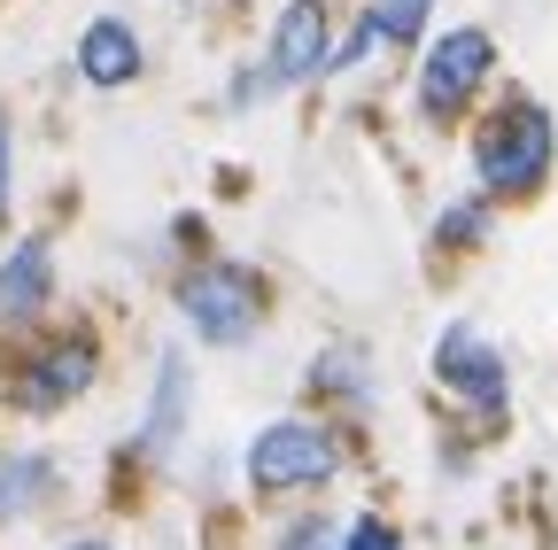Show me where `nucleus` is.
<instances>
[{
    "mask_svg": "<svg viewBox=\"0 0 558 550\" xmlns=\"http://www.w3.org/2000/svg\"><path fill=\"white\" fill-rule=\"evenodd\" d=\"M558 163V124L535 94H505L473 124V179H481V201H527L543 194Z\"/></svg>",
    "mask_w": 558,
    "mask_h": 550,
    "instance_id": "f257e3e1",
    "label": "nucleus"
},
{
    "mask_svg": "<svg viewBox=\"0 0 558 550\" xmlns=\"http://www.w3.org/2000/svg\"><path fill=\"white\" fill-rule=\"evenodd\" d=\"M241 473L256 497H318L341 473V427L326 411H288L241 450Z\"/></svg>",
    "mask_w": 558,
    "mask_h": 550,
    "instance_id": "f03ea898",
    "label": "nucleus"
},
{
    "mask_svg": "<svg viewBox=\"0 0 558 550\" xmlns=\"http://www.w3.org/2000/svg\"><path fill=\"white\" fill-rule=\"evenodd\" d=\"M179 318H186L194 341H209V350H241V341L264 326V280H256V264L202 256L186 280H179Z\"/></svg>",
    "mask_w": 558,
    "mask_h": 550,
    "instance_id": "7ed1b4c3",
    "label": "nucleus"
},
{
    "mask_svg": "<svg viewBox=\"0 0 558 550\" xmlns=\"http://www.w3.org/2000/svg\"><path fill=\"white\" fill-rule=\"evenodd\" d=\"M94 380H101V341H94V326H47L32 350H16V365H9V395H16V411H32V419L70 411Z\"/></svg>",
    "mask_w": 558,
    "mask_h": 550,
    "instance_id": "20e7f679",
    "label": "nucleus"
},
{
    "mask_svg": "<svg viewBox=\"0 0 558 550\" xmlns=\"http://www.w3.org/2000/svg\"><path fill=\"white\" fill-rule=\"evenodd\" d=\"M488 78H497V39H488L481 24H458V32L427 39V54H418V117L458 124L481 101Z\"/></svg>",
    "mask_w": 558,
    "mask_h": 550,
    "instance_id": "39448f33",
    "label": "nucleus"
},
{
    "mask_svg": "<svg viewBox=\"0 0 558 550\" xmlns=\"http://www.w3.org/2000/svg\"><path fill=\"white\" fill-rule=\"evenodd\" d=\"M435 380L473 411L481 427H497L512 411V372H505V350L488 341L481 326H442L435 333Z\"/></svg>",
    "mask_w": 558,
    "mask_h": 550,
    "instance_id": "423d86ee",
    "label": "nucleus"
},
{
    "mask_svg": "<svg viewBox=\"0 0 558 550\" xmlns=\"http://www.w3.org/2000/svg\"><path fill=\"white\" fill-rule=\"evenodd\" d=\"M326 54H333V9L326 0H288L264 39V86L271 94H295L326 78Z\"/></svg>",
    "mask_w": 558,
    "mask_h": 550,
    "instance_id": "0eeeda50",
    "label": "nucleus"
},
{
    "mask_svg": "<svg viewBox=\"0 0 558 550\" xmlns=\"http://www.w3.org/2000/svg\"><path fill=\"white\" fill-rule=\"evenodd\" d=\"M47 303H54V248L39 233H24L0 256V326H32V318H47Z\"/></svg>",
    "mask_w": 558,
    "mask_h": 550,
    "instance_id": "6e6552de",
    "label": "nucleus"
},
{
    "mask_svg": "<svg viewBox=\"0 0 558 550\" xmlns=\"http://www.w3.org/2000/svg\"><path fill=\"white\" fill-rule=\"evenodd\" d=\"M78 78L101 86V94H117V86L140 78V32H132L124 16H94V24L78 32Z\"/></svg>",
    "mask_w": 558,
    "mask_h": 550,
    "instance_id": "1a4fd4ad",
    "label": "nucleus"
},
{
    "mask_svg": "<svg viewBox=\"0 0 558 550\" xmlns=\"http://www.w3.org/2000/svg\"><path fill=\"white\" fill-rule=\"evenodd\" d=\"M186 427V357L171 350L156 365V395H148V427H140V457H163Z\"/></svg>",
    "mask_w": 558,
    "mask_h": 550,
    "instance_id": "9d476101",
    "label": "nucleus"
},
{
    "mask_svg": "<svg viewBox=\"0 0 558 550\" xmlns=\"http://www.w3.org/2000/svg\"><path fill=\"white\" fill-rule=\"evenodd\" d=\"M47 489H54V457L47 450H16L9 465H0V520H24Z\"/></svg>",
    "mask_w": 558,
    "mask_h": 550,
    "instance_id": "9b49d317",
    "label": "nucleus"
},
{
    "mask_svg": "<svg viewBox=\"0 0 558 550\" xmlns=\"http://www.w3.org/2000/svg\"><path fill=\"white\" fill-rule=\"evenodd\" d=\"M373 32H380V47H418L427 39V16H435V0H373Z\"/></svg>",
    "mask_w": 558,
    "mask_h": 550,
    "instance_id": "f8f14e48",
    "label": "nucleus"
},
{
    "mask_svg": "<svg viewBox=\"0 0 558 550\" xmlns=\"http://www.w3.org/2000/svg\"><path fill=\"white\" fill-rule=\"evenodd\" d=\"M311 395H349V403H357V395H365L357 350H326V357H311Z\"/></svg>",
    "mask_w": 558,
    "mask_h": 550,
    "instance_id": "ddd939ff",
    "label": "nucleus"
},
{
    "mask_svg": "<svg viewBox=\"0 0 558 550\" xmlns=\"http://www.w3.org/2000/svg\"><path fill=\"white\" fill-rule=\"evenodd\" d=\"M488 233V201L473 194V201H450V210L435 218V248H473Z\"/></svg>",
    "mask_w": 558,
    "mask_h": 550,
    "instance_id": "4468645a",
    "label": "nucleus"
},
{
    "mask_svg": "<svg viewBox=\"0 0 558 550\" xmlns=\"http://www.w3.org/2000/svg\"><path fill=\"white\" fill-rule=\"evenodd\" d=\"M271 550H341V527L326 512H303V520H288L271 535Z\"/></svg>",
    "mask_w": 558,
    "mask_h": 550,
    "instance_id": "2eb2a0df",
    "label": "nucleus"
},
{
    "mask_svg": "<svg viewBox=\"0 0 558 550\" xmlns=\"http://www.w3.org/2000/svg\"><path fill=\"white\" fill-rule=\"evenodd\" d=\"M341 550H403V527L380 520V512H357V520L341 527Z\"/></svg>",
    "mask_w": 558,
    "mask_h": 550,
    "instance_id": "dca6fc26",
    "label": "nucleus"
},
{
    "mask_svg": "<svg viewBox=\"0 0 558 550\" xmlns=\"http://www.w3.org/2000/svg\"><path fill=\"white\" fill-rule=\"evenodd\" d=\"M380 47V32H373V16L357 24V32H349V39H333V54H326V78H341V71H357V62Z\"/></svg>",
    "mask_w": 558,
    "mask_h": 550,
    "instance_id": "f3484780",
    "label": "nucleus"
},
{
    "mask_svg": "<svg viewBox=\"0 0 558 550\" xmlns=\"http://www.w3.org/2000/svg\"><path fill=\"white\" fill-rule=\"evenodd\" d=\"M9 194H16V132L0 117V218H9Z\"/></svg>",
    "mask_w": 558,
    "mask_h": 550,
    "instance_id": "a211bd4d",
    "label": "nucleus"
},
{
    "mask_svg": "<svg viewBox=\"0 0 558 550\" xmlns=\"http://www.w3.org/2000/svg\"><path fill=\"white\" fill-rule=\"evenodd\" d=\"M62 550H109V542H101V535H86V542H62Z\"/></svg>",
    "mask_w": 558,
    "mask_h": 550,
    "instance_id": "6ab92c4d",
    "label": "nucleus"
}]
</instances>
